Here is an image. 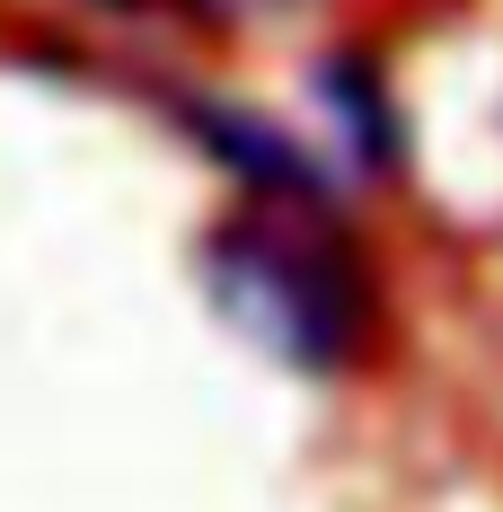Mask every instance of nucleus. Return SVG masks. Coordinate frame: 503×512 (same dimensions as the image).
Listing matches in <instances>:
<instances>
[{
  "mask_svg": "<svg viewBox=\"0 0 503 512\" xmlns=\"http://www.w3.org/2000/svg\"><path fill=\"white\" fill-rule=\"evenodd\" d=\"M89 9H133V0H89Z\"/></svg>",
  "mask_w": 503,
  "mask_h": 512,
  "instance_id": "obj_4",
  "label": "nucleus"
},
{
  "mask_svg": "<svg viewBox=\"0 0 503 512\" xmlns=\"http://www.w3.org/2000/svg\"><path fill=\"white\" fill-rule=\"evenodd\" d=\"M177 124H186V133H195L230 177H248V186H265V195H318V168L301 159V142H292V133H274L265 115H248V106L177 98Z\"/></svg>",
  "mask_w": 503,
  "mask_h": 512,
  "instance_id": "obj_2",
  "label": "nucleus"
},
{
  "mask_svg": "<svg viewBox=\"0 0 503 512\" xmlns=\"http://www.w3.org/2000/svg\"><path fill=\"white\" fill-rule=\"evenodd\" d=\"M203 283L256 345H274L301 371H336L371 336V274H362V256L345 239H327V230H292L274 212L212 230L203 239Z\"/></svg>",
  "mask_w": 503,
  "mask_h": 512,
  "instance_id": "obj_1",
  "label": "nucleus"
},
{
  "mask_svg": "<svg viewBox=\"0 0 503 512\" xmlns=\"http://www.w3.org/2000/svg\"><path fill=\"white\" fill-rule=\"evenodd\" d=\"M318 98H327V115L353 133V159H362V168H389V159H398V115H389L380 71H371L362 53H327V62H318Z\"/></svg>",
  "mask_w": 503,
  "mask_h": 512,
  "instance_id": "obj_3",
  "label": "nucleus"
}]
</instances>
